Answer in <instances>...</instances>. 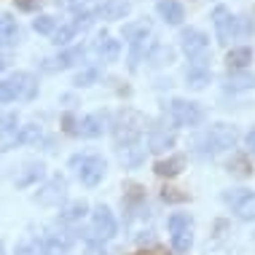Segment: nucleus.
I'll list each match as a JSON object with an SVG mask.
<instances>
[{
	"label": "nucleus",
	"instance_id": "1",
	"mask_svg": "<svg viewBox=\"0 0 255 255\" xmlns=\"http://www.w3.org/2000/svg\"><path fill=\"white\" fill-rule=\"evenodd\" d=\"M239 142V132L231 124H215L207 132L196 137V153L199 156H215L220 150H229Z\"/></svg>",
	"mask_w": 255,
	"mask_h": 255
},
{
	"label": "nucleus",
	"instance_id": "2",
	"mask_svg": "<svg viewBox=\"0 0 255 255\" xmlns=\"http://www.w3.org/2000/svg\"><path fill=\"white\" fill-rule=\"evenodd\" d=\"M142 127H145V119H142L137 110H121L119 119H116V124H113V134H116V142H119V148L140 142Z\"/></svg>",
	"mask_w": 255,
	"mask_h": 255
},
{
	"label": "nucleus",
	"instance_id": "3",
	"mask_svg": "<svg viewBox=\"0 0 255 255\" xmlns=\"http://www.w3.org/2000/svg\"><path fill=\"white\" fill-rule=\"evenodd\" d=\"M35 92H38V84L30 73H13L5 81H0V102L32 100Z\"/></svg>",
	"mask_w": 255,
	"mask_h": 255
},
{
	"label": "nucleus",
	"instance_id": "4",
	"mask_svg": "<svg viewBox=\"0 0 255 255\" xmlns=\"http://www.w3.org/2000/svg\"><path fill=\"white\" fill-rule=\"evenodd\" d=\"M70 167L75 169V175H78V180L84 185H97L102 177H105V158L102 156H94V153H75L70 158Z\"/></svg>",
	"mask_w": 255,
	"mask_h": 255
},
{
	"label": "nucleus",
	"instance_id": "5",
	"mask_svg": "<svg viewBox=\"0 0 255 255\" xmlns=\"http://www.w3.org/2000/svg\"><path fill=\"white\" fill-rule=\"evenodd\" d=\"M169 231H172V247H175L177 253H188L191 245H194V220H191L188 212H175V215H169L167 220Z\"/></svg>",
	"mask_w": 255,
	"mask_h": 255
},
{
	"label": "nucleus",
	"instance_id": "6",
	"mask_svg": "<svg viewBox=\"0 0 255 255\" xmlns=\"http://www.w3.org/2000/svg\"><path fill=\"white\" fill-rule=\"evenodd\" d=\"M212 24H215L218 43L229 46L234 38H239V19L226 8V5H215L212 8Z\"/></svg>",
	"mask_w": 255,
	"mask_h": 255
},
{
	"label": "nucleus",
	"instance_id": "7",
	"mask_svg": "<svg viewBox=\"0 0 255 255\" xmlns=\"http://www.w3.org/2000/svg\"><path fill=\"white\" fill-rule=\"evenodd\" d=\"M223 202L231 207L242 220H255V194L247 188H231L223 191Z\"/></svg>",
	"mask_w": 255,
	"mask_h": 255
},
{
	"label": "nucleus",
	"instance_id": "8",
	"mask_svg": "<svg viewBox=\"0 0 255 255\" xmlns=\"http://www.w3.org/2000/svg\"><path fill=\"white\" fill-rule=\"evenodd\" d=\"M169 116L177 127H196V124L204 121V110L196 105V102L188 100H172L169 102Z\"/></svg>",
	"mask_w": 255,
	"mask_h": 255
},
{
	"label": "nucleus",
	"instance_id": "9",
	"mask_svg": "<svg viewBox=\"0 0 255 255\" xmlns=\"http://www.w3.org/2000/svg\"><path fill=\"white\" fill-rule=\"evenodd\" d=\"M180 46H183V51H185V57H188V59H207L210 38H207L202 30L188 27V30L180 32Z\"/></svg>",
	"mask_w": 255,
	"mask_h": 255
},
{
	"label": "nucleus",
	"instance_id": "10",
	"mask_svg": "<svg viewBox=\"0 0 255 255\" xmlns=\"http://www.w3.org/2000/svg\"><path fill=\"white\" fill-rule=\"evenodd\" d=\"M73 242H75L73 231L51 229V231H46L43 237H40V250H43V255H65L73 247Z\"/></svg>",
	"mask_w": 255,
	"mask_h": 255
},
{
	"label": "nucleus",
	"instance_id": "11",
	"mask_svg": "<svg viewBox=\"0 0 255 255\" xmlns=\"http://www.w3.org/2000/svg\"><path fill=\"white\" fill-rule=\"evenodd\" d=\"M113 234H116L113 212H110L105 204H100L97 210H94V237H97V242H108V239H113Z\"/></svg>",
	"mask_w": 255,
	"mask_h": 255
},
{
	"label": "nucleus",
	"instance_id": "12",
	"mask_svg": "<svg viewBox=\"0 0 255 255\" xmlns=\"http://www.w3.org/2000/svg\"><path fill=\"white\" fill-rule=\"evenodd\" d=\"M84 46H75V49H67V51H62L57 54V57H51V59H43V70L46 73H54V70H67V67H73L75 62H81L84 59Z\"/></svg>",
	"mask_w": 255,
	"mask_h": 255
},
{
	"label": "nucleus",
	"instance_id": "13",
	"mask_svg": "<svg viewBox=\"0 0 255 255\" xmlns=\"http://www.w3.org/2000/svg\"><path fill=\"white\" fill-rule=\"evenodd\" d=\"M212 73H210V65L207 59H191V65L185 67V81H188L191 89H204L210 84Z\"/></svg>",
	"mask_w": 255,
	"mask_h": 255
},
{
	"label": "nucleus",
	"instance_id": "14",
	"mask_svg": "<svg viewBox=\"0 0 255 255\" xmlns=\"http://www.w3.org/2000/svg\"><path fill=\"white\" fill-rule=\"evenodd\" d=\"M65 191H67L65 177H54V180H49L35 194V202L38 204H46V207H49V204H59V199H65Z\"/></svg>",
	"mask_w": 255,
	"mask_h": 255
},
{
	"label": "nucleus",
	"instance_id": "15",
	"mask_svg": "<svg viewBox=\"0 0 255 255\" xmlns=\"http://www.w3.org/2000/svg\"><path fill=\"white\" fill-rule=\"evenodd\" d=\"M89 24H92V19H75V22H70V24L57 27V32H54V43H57V46H67L81 30H86Z\"/></svg>",
	"mask_w": 255,
	"mask_h": 255
},
{
	"label": "nucleus",
	"instance_id": "16",
	"mask_svg": "<svg viewBox=\"0 0 255 255\" xmlns=\"http://www.w3.org/2000/svg\"><path fill=\"white\" fill-rule=\"evenodd\" d=\"M158 16L164 19L167 24H180L185 19V8L183 3H177V0H158Z\"/></svg>",
	"mask_w": 255,
	"mask_h": 255
},
{
	"label": "nucleus",
	"instance_id": "17",
	"mask_svg": "<svg viewBox=\"0 0 255 255\" xmlns=\"http://www.w3.org/2000/svg\"><path fill=\"white\" fill-rule=\"evenodd\" d=\"M22 38V30H19L16 19H11L8 13H0V46H13Z\"/></svg>",
	"mask_w": 255,
	"mask_h": 255
},
{
	"label": "nucleus",
	"instance_id": "18",
	"mask_svg": "<svg viewBox=\"0 0 255 255\" xmlns=\"http://www.w3.org/2000/svg\"><path fill=\"white\" fill-rule=\"evenodd\" d=\"M43 175H46V167L40 161H30V164H24L22 172L16 175V185L19 188H27V185H35L38 180H43Z\"/></svg>",
	"mask_w": 255,
	"mask_h": 255
},
{
	"label": "nucleus",
	"instance_id": "19",
	"mask_svg": "<svg viewBox=\"0 0 255 255\" xmlns=\"http://www.w3.org/2000/svg\"><path fill=\"white\" fill-rule=\"evenodd\" d=\"M129 13V3L127 0H102L97 16L100 19H124Z\"/></svg>",
	"mask_w": 255,
	"mask_h": 255
},
{
	"label": "nucleus",
	"instance_id": "20",
	"mask_svg": "<svg viewBox=\"0 0 255 255\" xmlns=\"http://www.w3.org/2000/svg\"><path fill=\"white\" fill-rule=\"evenodd\" d=\"M253 62V51L242 46V49H231L226 54V65H229V73H239V70H247V65Z\"/></svg>",
	"mask_w": 255,
	"mask_h": 255
},
{
	"label": "nucleus",
	"instance_id": "21",
	"mask_svg": "<svg viewBox=\"0 0 255 255\" xmlns=\"http://www.w3.org/2000/svg\"><path fill=\"white\" fill-rule=\"evenodd\" d=\"M185 167V158L183 156H172V158H161V161H156L153 164V172L158 177H175V175H180Z\"/></svg>",
	"mask_w": 255,
	"mask_h": 255
},
{
	"label": "nucleus",
	"instance_id": "22",
	"mask_svg": "<svg viewBox=\"0 0 255 255\" xmlns=\"http://www.w3.org/2000/svg\"><path fill=\"white\" fill-rule=\"evenodd\" d=\"M119 158H121L124 167H140V164L145 161V148H142L140 142L124 145V148H119Z\"/></svg>",
	"mask_w": 255,
	"mask_h": 255
},
{
	"label": "nucleus",
	"instance_id": "23",
	"mask_svg": "<svg viewBox=\"0 0 255 255\" xmlns=\"http://www.w3.org/2000/svg\"><path fill=\"white\" fill-rule=\"evenodd\" d=\"M121 54V43L116 38H108V35H100L97 40V57L102 62H116Z\"/></svg>",
	"mask_w": 255,
	"mask_h": 255
},
{
	"label": "nucleus",
	"instance_id": "24",
	"mask_svg": "<svg viewBox=\"0 0 255 255\" xmlns=\"http://www.w3.org/2000/svg\"><path fill=\"white\" fill-rule=\"evenodd\" d=\"M226 89H229V92H245V89H255V75L247 73V70L229 73V78H226Z\"/></svg>",
	"mask_w": 255,
	"mask_h": 255
},
{
	"label": "nucleus",
	"instance_id": "25",
	"mask_svg": "<svg viewBox=\"0 0 255 255\" xmlns=\"http://www.w3.org/2000/svg\"><path fill=\"white\" fill-rule=\"evenodd\" d=\"M105 129V119L102 116H84L78 121V134L81 137H100Z\"/></svg>",
	"mask_w": 255,
	"mask_h": 255
},
{
	"label": "nucleus",
	"instance_id": "26",
	"mask_svg": "<svg viewBox=\"0 0 255 255\" xmlns=\"http://www.w3.org/2000/svg\"><path fill=\"white\" fill-rule=\"evenodd\" d=\"M175 145V134L167 132V129H153L148 137V148L153 150V153H161V150H167Z\"/></svg>",
	"mask_w": 255,
	"mask_h": 255
},
{
	"label": "nucleus",
	"instance_id": "27",
	"mask_svg": "<svg viewBox=\"0 0 255 255\" xmlns=\"http://www.w3.org/2000/svg\"><path fill=\"white\" fill-rule=\"evenodd\" d=\"M229 172L234 177H253V161H250V156L247 153H237V156H231V161H229Z\"/></svg>",
	"mask_w": 255,
	"mask_h": 255
},
{
	"label": "nucleus",
	"instance_id": "28",
	"mask_svg": "<svg viewBox=\"0 0 255 255\" xmlns=\"http://www.w3.org/2000/svg\"><path fill=\"white\" fill-rule=\"evenodd\" d=\"M16 113H8V116H3L0 119V134H3V145H11V142H16V137H19V129L22 127H16Z\"/></svg>",
	"mask_w": 255,
	"mask_h": 255
},
{
	"label": "nucleus",
	"instance_id": "29",
	"mask_svg": "<svg viewBox=\"0 0 255 255\" xmlns=\"http://www.w3.org/2000/svg\"><path fill=\"white\" fill-rule=\"evenodd\" d=\"M86 210H89V204L84 202V199H78V202L67 204L65 210L59 212V223H75V220H81L86 215Z\"/></svg>",
	"mask_w": 255,
	"mask_h": 255
},
{
	"label": "nucleus",
	"instance_id": "30",
	"mask_svg": "<svg viewBox=\"0 0 255 255\" xmlns=\"http://www.w3.org/2000/svg\"><path fill=\"white\" fill-rule=\"evenodd\" d=\"M124 204H127L129 210H132V207L145 204V188H142V185H137V183H129L127 191H124Z\"/></svg>",
	"mask_w": 255,
	"mask_h": 255
},
{
	"label": "nucleus",
	"instance_id": "31",
	"mask_svg": "<svg viewBox=\"0 0 255 255\" xmlns=\"http://www.w3.org/2000/svg\"><path fill=\"white\" fill-rule=\"evenodd\" d=\"M161 202H167V204H183V202H188V194L180 188H172V185H164L161 188Z\"/></svg>",
	"mask_w": 255,
	"mask_h": 255
},
{
	"label": "nucleus",
	"instance_id": "32",
	"mask_svg": "<svg viewBox=\"0 0 255 255\" xmlns=\"http://www.w3.org/2000/svg\"><path fill=\"white\" fill-rule=\"evenodd\" d=\"M32 30L40 32V35H54V32H57V19L54 16H38L35 22H32Z\"/></svg>",
	"mask_w": 255,
	"mask_h": 255
},
{
	"label": "nucleus",
	"instance_id": "33",
	"mask_svg": "<svg viewBox=\"0 0 255 255\" xmlns=\"http://www.w3.org/2000/svg\"><path fill=\"white\" fill-rule=\"evenodd\" d=\"M38 140H40V127H35V124H27V127L19 129L16 142H38Z\"/></svg>",
	"mask_w": 255,
	"mask_h": 255
},
{
	"label": "nucleus",
	"instance_id": "34",
	"mask_svg": "<svg viewBox=\"0 0 255 255\" xmlns=\"http://www.w3.org/2000/svg\"><path fill=\"white\" fill-rule=\"evenodd\" d=\"M38 253H43L40 250V239H30V242L19 245V250H16V255H38Z\"/></svg>",
	"mask_w": 255,
	"mask_h": 255
},
{
	"label": "nucleus",
	"instance_id": "35",
	"mask_svg": "<svg viewBox=\"0 0 255 255\" xmlns=\"http://www.w3.org/2000/svg\"><path fill=\"white\" fill-rule=\"evenodd\" d=\"M62 129H65L67 134H78V121H75L73 113H65V116H62Z\"/></svg>",
	"mask_w": 255,
	"mask_h": 255
},
{
	"label": "nucleus",
	"instance_id": "36",
	"mask_svg": "<svg viewBox=\"0 0 255 255\" xmlns=\"http://www.w3.org/2000/svg\"><path fill=\"white\" fill-rule=\"evenodd\" d=\"M172 59V49H167V46H156V54H153V62L156 65H164V62Z\"/></svg>",
	"mask_w": 255,
	"mask_h": 255
},
{
	"label": "nucleus",
	"instance_id": "37",
	"mask_svg": "<svg viewBox=\"0 0 255 255\" xmlns=\"http://www.w3.org/2000/svg\"><path fill=\"white\" fill-rule=\"evenodd\" d=\"M94 78H97V70H84V73H78V78H75V84H78V86H89Z\"/></svg>",
	"mask_w": 255,
	"mask_h": 255
},
{
	"label": "nucleus",
	"instance_id": "38",
	"mask_svg": "<svg viewBox=\"0 0 255 255\" xmlns=\"http://www.w3.org/2000/svg\"><path fill=\"white\" fill-rule=\"evenodd\" d=\"M16 8L19 11H35L38 8V0H16Z\"/></svg>",
	"mask_w": 255,
	"mask_h": 255
},
{
	"label": "nucleus",
	"instance_id": "39",
	"mask_svg": "<svg viewBox=\"0 0 255 255\" xmlns=\"http://www.w3.org/2000/svg\"><path fill=\"white\" fill-rule=\"evenodd\" d=\"M134 255H167V250H164V247H150V250H140Z\"/></svg>",
	"mask_w": 255,
	"mask_h": 255
},
{
	"label": "nucleus",
	"instance_id": "40",
	"mask_svg": "<svg viewBox=\"0 0 255 255\" xmlns=\"http://www.w3.org/2000/svg\"><path fill=\"white\" fill-rule=\"evenodd\" d=\"M247 145H250V150H253V153H255V129H253L250 134H247Z\"/></svg>",
	"mask_w": 255,
	"mask_h": 255
},
{
	"label": "nucleus",
	"instance_id": "41",
	"mask_svg": "<svg viewBox=\"0 0 255 255\" xmlns=\"http://www.w3.org/2000/svg\"><path fill=\"white\" fill-rule=\"evenodd\" d=\"M3 70H5V59L0 57V73H3Z\"/></svg>",
	"mask_w": 255,
	"mask_h": 255
},
{
	"label": "nucleus",
	"instance_id": "42",
	"mask_svg": "<svg viewBox=\"0 0 255 255\" xmlns=\"http://www.w3.org/2000/svg\"><path fill=\"white\" fill-rule=\"evenodd\" d=\"M0 255H5V253H3V242H0Z\"/></svg>",
	"mask_w": 255,
	"mask_h": 255
}]
</instances>
